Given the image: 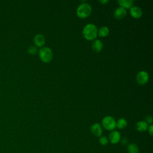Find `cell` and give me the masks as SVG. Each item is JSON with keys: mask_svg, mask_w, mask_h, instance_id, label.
<instances>
[{"mask_svg": "<svg viewBox=\"0 0 153 153\" xmlns=\"http://www.w3.org/2000/svg\"><path fill=\"white\" fill-rule=\"evenodd\" d=\"M97 28L93 23L87 24L82 29L84 37L87 40H92L96 38L97 35Z\"/></svg>", "mask_w": 153, "mask_h": 153, "instance_id": "obj_1", "label": "cell"}, {"mask_svg": "<svg viewBox=\"0 0 153 153\" xmlns=\"http://www.w3.org/2000/svg\"><path fill=\"white\" fill-rule=\"evenodd\" d=\"M92 11L91 5L87 2L81 3L76 9V14L81 18H84L88 16Z\"/></svg>", "mask_w": 153, "mask_h": 153, "instance_id": "obj_2", "label": "cell"}, {"mask_svg": "<svg viewBox=\"0 0 153 153\" xmlns=\"http://www.w3.org/2000/svg\"><path fill=\"white\" fill-rule=\"evenodd\" d=\"M39 56L42 62H49L53 58V52L49 47H44L39 49Z\"/></svg>", "mask_w": 153, "mask_h": 153, "instance_id": "obj_3", "label": "cell"}, {"mask_svg": "<svg viewBox=\"0 0 153 153\" xmlns=\"http://www.w3.org/2000/svg\"><path fill=\"white\" fill-rule=\"evenodd\" d=\"M103 127L107 130H114L117 127V122L111 116L105 117L102 121Z\"/></svg>", "mask_w": 153, "mask_h": 153, "instance_id": "obj_4", "label": "cell"}, {"mask_svg": "<svg viewBox=\"0 0 153 153\" xmlns=\"http://www.w3.org/2000/svg\"><path fill=\"white\" fill-rule=\"evenodd\" d=\"M149 79V74L147 72L141 71L139 72L136 75V81L140 85L146 84Z\"/></svg>", "mask_w": 153, "mask_h": 153, "instance_id": "obj_5", "label": "cell"}, {"mask_svg": "<svg viewBox=\"0 0 153 153\" xmlns=\"http://www.w3.org/2000/svg\"><path fill=\"white\" fill-rule=\"evenodd\" d=\"M108 140L112 144L118 143L121 139V134L119 131L112 130L109 134Z\"/></svg>", "mask_w": 153, "mask_h": 153, "instance_id": "obj_6", "label": "cell"}, {"mask_svg": "<svg viewBox=\"0 0 153 153\" xmlns=\"http://www.w3.org/2000/svg\"><path fill=\"white\" fill-rule=\"evenodd\" d=\"M91 133L96 137H100L102 136L103 130L102 128L99 123H96L92 124L90 128Z\"/></svg>", "mask_w": 153, "mask_h": 153, "instance_id": "obj_7", "label": "cell"}, {"mask_svg": "<svg viewBox=\"0 0 153 153\" xmlns=\"http://www.w3.org/2000/svg\"><path fill=\"white\" fill-rule=\"evenodd\" d=\"M130 13L134 18H139L142 15V10L138 6H132L130 9Z\"/></svg>", "mask_w": 153, "mask_h": 153, "instance_id": "obj_8", "label": "cell"}, {"mask_svg": "<svg viewBox=\"0 0 153 153\" xmlns=\"http://www.w3.org/2000/svg\"><path fill=\"white\" fill-rule=\"evenodd\" d=\"M126 14L127 11L126 8L122 7H119L117 8L114 12V16L117 19H123L126 15Z\"/></svg>", "mask_w": 153, "mask_h": 153, "instance_id": "obj_9", "label": "cell"}, {"mask_svg": "<svg viewBox=\"0 0 153 153\" xmlns=\"http://www.w3.org/2000/svg\"><path fill=\"white\" fill-rule=\"evenodd\" d=\"M33 41L36 46L37 47H42L45 41V37L41 33L36 34L33 38Z\"/></svg>", "mask_w": 153, "mask_h": 153, "instance_id": "obj_10", "label": "cell"}, {"mask_svg": "<svg viewBox=\"0 0 153 153\" xmlns=\"http://www.w3.org/2000/svg\"><path fill=\"white\" fill-rule=\"evenodd\" d=\"M103 47V43L99 39H95L93 42L92 45H91V47H92L93 50L94 52H96V53L100 52L102 50Z\"/></svg>", "mask_w": 153, "mask_h": 153, "instance_id": "obj_11", "label": "cell"}, {"mask_svg": "<svg viewBox=\"0 0 153 153\" xmlns=\"http://www.w3.org/2000/svg\"><path fill=\"white\" fill-rule=\"evenodd\" d=\"M148 124L145 121H139L136 124V128L137 131L142 132L147 130L148 128Z\"/></svg>", "mask_w": 153, "mask_h": 153, "instance_id": "obj_12", "label": "cell"}, {"mask_svg": "<svg viewBox=\"0 0 153 153\" xmlns=\"http://www.w3.org/2000/svg\"><path fill=\"white\" fill-rule=\"evenodd\" d=\"M127 151L128 153H139V149L137 144L134 143H131L127 145Z\"/></svg>", "mask_w": 153, "mask_h": 153, "instance_id": "obj_13", "label": "cell"}, {"mask_svg": "<svg viewBox=\"0 0 153 153\" xmlns=\"http://www.w3.org/2000/svg\"><path fill=\"white\" fill-rule=\"evenodd\" d=\"M118 2L120 5V7L126 8H131L133 5L134 1L133 0H118Z\"/></svg>", "mask_w": 153, "mask_h": 153, "instance_id": "obj_14", "label": "cell"}, {"mask_svg": "<svg viewBox=\"0 0 153 153\" xmlns=\"http://www.w3.org/2000/svg\"><path fill=\"white\" fill-rule=\"evenodd\" d=\"M109 32V28L105 26H102L97 31V33L100 36H106L108 35Z\"/></svg>", "mask_w": 153, "mask_h": 153, "instance_id": "obj_15", "label": "cell"}, {"mask_svg": "<svg viewBox=\"0 0 153 153\" xmlns=\"http://www.w3.org/2000/svg\"><path fill=\"white\" fill-rule=\"evenodd\" d=\"M117 122V127L120 129H123L126 127L127 125V122L126 119L123 118H119Z\"/></svg>", "mask_w": 153, "mask_h": 153, "instance_id": "obj_16", "label": "cell"}, {"mask_svg": "<svg viewBox=\"0 0 153 153\" xmlns=\"http://www.w3.org/2000/svg\"><path fill=\"white\" fill-rule=\"evenodd\" d=\"M99 143H100L102 145H103V146L108 145V142H109V140H108V137H106L105 136H101L100 137H99Z\"/></svg>", "mask_w": 153, "mask_h": 153, "instance_id": "obj_17", "label": "cell"}, {"mask_svg": "<svg viewBox=\"0 0 153 153\" xmlns=\"http://www.w3.org/2000/svg\"><path fill=\"white\" fill-rule=\"evenodd\" d=\"M27 51L30 54H35L38 52V49H37L36 47L31 45V46L29 47V48L27 49Z\"/></svg>", "mask_w": 153, "mask_h": 153, "instance_id": "obj_18", "label": "cell"}, {"mask_svg": "<svg viewBox=\"0 0 153 153\" xmlns=\"http://www.w3.org/2000/svg\"><path fill=\"white\" fill-rule=\"evenodd\" d=\"M146 123H147L148 124H152V118L151 115H147L146 117H145V121Z\"/></svg>", "mask_w": 153, "mask_h": 153, "instance_id": "obj_19", "label": "cell"}, {"mask_svg": "<svg viewBox=\"0 0 153 153\" xmlns=\"http://www.w3.org/2000/svg\"><path fill=\"white\" fill-rule=\"evenodd\" d=\"M147 130H148V133L150 134V136H152V135H153V126H152V124H151L149 126H148V128Z\"/></svg>", "mask_w": 153, "mask_h": 153, "instance_id": "obj_20", "label": "cell"}, {"mask_svg": "<svg viewBox=\"0 0 153 153\" xmlns=\"http://www.w3.org/2000/svg\"><path fill=\"white\" fill-rule=\"evenodd\" d=\"M99 2L100 3H102V4H106L107 2H108V0H100Z\"/></svg>", "mask_w": 153, "mask_h": 153, "instance_id": "obj_21", "label": "cell"}]
</instances>
